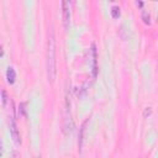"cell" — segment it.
<instances>
[{
	"label": "cell",
	"mask_w": 158,
	"mask_h": 158,
	"mask_svg": "<svg viewBox=\"0 0 158 158\" xmlns=\"http://www.w3.org/2000/svg\"><path fill=\"white\" fill-rule=\"evenodd\" d=\"M56 73V36L54 31L52 30L47 41V78L51 84L54 83Z\"/></svg>",
	"instance_id": "obj_1"
},
{
	"label": "cell",
	"mask_w": 158,
	"mask_h": 158,
	"mask_svg": "<svg viewBox=\"0 0 158 158\" xmlns=\"http://www.w3.org/2000/svg\"><path fill=\"white\" fill-rule=\"evenodd\" d=\"M62 16H63V25H64V28H68L69 27V23H70V9H69V2L68 1H63L62 2Z\"/></svg>",
	"instance_id": "obj_2"
},
{
	"label": "cell",
	"mask_w": 158,
	"mask_h": 158,
	"mask_svg": "<svg viewBox=\"0 0 158 158\" xmlns=\"http://www.w3.org/2000/svg\"><path fill=\"white\" fill-rule=\"evenodd\" d=\"M88 123H89V118H86V120L83 122V125L80 126V128H79V136H78V146H79V149H81L83 146H84L85 131H86V126H88Z\"/></svg>",
	"instance_id": "obj_3"
},
{
	"label": "cell",
	"mask_w": 158,
	"mask_h": 158,
	"mask_svg": "<svg viewBox=\"0 0 158 158\" xmlns=\"http://www.w3.org/2000/svg\"><path fill=\"white\" fill-rule=\"evenodd\" d=\"M10 133L15 141V143H20V133H19V130H17V126H16V121L14 117H11V122H10Z\"/></svg>",
	"instance_id": "obj_4"
},
{
	"label": "cell",
	"mask_w": 158,
	"mask_h": 158,
	"mask_svg": "<svg viewBox=\"0 0 158 158\" xmlns=\"http://www.w3.org/2000/svg\"><path fill=\"white\" fill-rule=\"evenodd\" d=\"M73 131V121H72V118H70V116H65V118H64V123H63V132L65 133V135H68V133H70Z\"/></svg>",
	"instance_id": "obj_5"
},
{
	"label": "cell",
	"mask_w": 158,
	"mask_h": 158,
	"mask_svg": "<svg viewBox=\"0 0 158 158\" xmlns=\"http://www.w3.org/2000/svg\"><path fill=\"white\" fill-rule=\"evenodd\" d=\"M6 79H7V81H9L10 84H12V83L15 81V79H16V73H15V69H14V68H11V67L7 68V70H6Z\"/></svg>",
	"instance_id": "obj_6"
},
{
	"label": "cell",
	"mask_w": 158,
	"mask_h": 158,
	"mask_svg": "<svg viewBox=\"0 0 158 158\" xmlns=\"http://www.w3.org/2000/svg\"><path fill=\"white\" fill-rule=\"evenodd\" d=\"M141 17H142V20H143V22H144L146 25H149V23H151V15H149V12H148L146 9H142Z\"/></svg>",
	"instance_id": "obj_7"
},
{
	"label": "cell",
	"mask_w": 158,
	"mask_h": 158,
	"mask_svg": "<svg viewBox=\"0 0 158 158\" xmlns=\"http://www.w3.org/2000/svg\"><path fill=\"white\" fill-rule=\"evenodd\" d=\"M91 54H93V72H94V77L96 75V51H95V46H91Z\"/></svg>",
	"instance_id": "obj_8"
},
{
	"label": "cell",
	"mask_w": 158,
	"mask_h": 158,
	"mask_svg": "<svg viewBox=\"0 0 158 158\" xmlns=\"http://www.w3.org/2000/svg\"><path fill=\"white\" fill-rule=\"evenodd\" d=\"M111 16L114 19H117L120 16V7L118 6H112L111 7Z\"/></svg>",
	"instance_id": "obj_9"
},
{
	"label": "cell",
	"mask_w": 158,
	"mask_h": 158,
	"mask_svg": "<svg viewBox=\"0 0 158 158\" xmlns=\"http://www.w3.org/2000/svg\"><path fill=\"white\" fill-rule=\"evenodd\" d=\"M152 114V107H146L144 109V112H143V117H147Z\"/></svg>",
	"instance_id": "obj_10"
},
{
	"label": "cell",
	"mask_w": 158,
	"mask_h": 158,
	"mask_svg": "<svg viewBox=\"0 0 158 158\" xmlns=\"http://www.w3.org/2000/svg\"><path fill=\"white\" fill-rule=\"evenodd\" d=\"M6 100H7V96H6V91L2 90V105L6 104Z\"/></svg>",
	"instance_id": "obj_11"
},
{
	"label": "cell",
	"mask_w": 158,
	"mask_h": 158,
	"mask_svg": "<svg viewBox=\"0 0 158 158\" xmlns=\"http://www.w3.org/2000/svg\"><path fill=\"white\" fill-rule=\"evenodd\" d=\"M136 5H137V6H143V2H142V1H137Z\"/></svg>",
	"instance_id": "obj_12"
}]
</instances>
